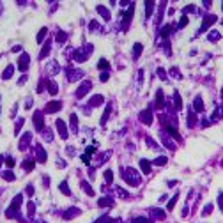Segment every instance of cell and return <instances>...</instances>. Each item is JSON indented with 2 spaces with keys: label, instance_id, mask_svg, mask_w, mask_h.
Here are the masks:
<instances>
[{
  "label": "cell",
  "instance_id": "1",
  "mask_svg": "<svg viewBox=\"0 0 223 223\" xmlns=\"http://www.w3.org/2000/svg\"><path fill=\"white\" fill-rule=\"evenodd\" d=\"M122 177H124V181L131 186H138L140 184V174L135 170V168H122Z\"/></svg>",
  "mask_w": 223,
  "mask_h": 223
},
{
  "label": "cell",
  "instance_id": "2",
  "mask_svg": "<svg viewBox=\"0 0 223 223\" xmlns=\"http://www.w3.org/2000/svg\"><path fill=\"white\" fill-rule=\"evenodd\" d=\"M214 21H216V16H214V14H207V16L204 18V23H202V27H200V30H198V34H202V32H205V30H207V28H209V27H211V25H213Z\"/></svg>",
  "mask_w": 223,
  "mask_h": 223
},
{
  "label": "cell",
  "instance_id": "3",
  "mask_svg": "<svg viewBox=\"0 0 223 223\" xmlns=\"http://www.w3.org/2000/svg\"><path fill=\"white\" fill-rule=\"evenodd\" d=\"M34 126H36L37 131L44 129V120H43V113H41V112H36V113H34Z\"/></svg>",
  "mask_w": 223,
  "mask_h": 223
},
{
  "label": "cell",
  "instance_id": "4",
  "mask_svg": "<svg viewBox=\"0 0 223 223\" xmlns=\"http://www.w3.org/2000/svg\"><path fill=\"white\" fill-rule=\"evenodd\" d=\"M91 87H92V83H91V82H85V83H82V85H80V89L76 91V97H83L85 94L91 91Z\"/></svg>",
  "mask_w": 223,
  "mask_h": 223
},
{
  "label": "cell",
  "instance_id": "5",
  "mask_svg": "<svg viewBox=\"0 0 223 223\" xmlns=\"http://www.w3.org/2000/svg\"><path fill=\"white\" fill-rule=\"evenodd\" d=\"M60 108H62V103H60V101H52V103L46 105L44 112H46V113H53V112H58Z\"/></svg>",
  "mask_w": 223,
  "mask_h": 223
},
{
  "label": "cell",
  "instance_id": "6",
  "mask_svg": "<svg viewBox=\"0 0 223 223\" xmlns=\"http://www.w3.org/2000/svg\"><path fill=\"white\" fill-rule=\"evenodd\" d=\"M28 62H30V57H28V53H23V55L19 57V71H27V67H28Z\"/></svg>",
  "mask_w": 223,
  "mask_h": 223
},
{
  "label": "cell",
  "instance_id": "7",
  "mask_svg": "<svg viewBox=\"0 0 223 223\" xmlns=\"http://www.w3.org/2000/svg\"><path fill=\"white\" fill-rule=\"evenodd\" d=\"M82 76H83V73L78 71V69H69V71H67V80H69V82H76V80L82 78Z\"/></svg>",
  "mask_w": 223,
  "mask_h": 223
},
{
  "label": "cell",
  "instance_id": "8",
  "mask_svg": "<svg viewBox=\"0 0 223 223\" xmlns=\"http://www.w3.org/2000/svg\"><path fill=\"white\" fill-rule=\"evenodd\" d=\"M140 120H144V124H150L152 122V113H150V108L144 110L140 113Z\"/></svg>",
  "mask_w": 223,
  "mask_h": 223
},
{
  "label": "cell",
  "instance_id": "9",
  "mask_svg": "<svg viewBox=\"0 0 223 223\" xmlns=\"http://www.w3.org/2000/svg\"><path fill=\"white\" fill-rule=\"evenodd\" d=\"M57 129H58V133H60V136L66 140L67 138V129H66V124H64V120H57Z\"/></svg>",
  "mask_w": 223,
  "mask_h": 223
},
{
  "label": "cell",
  "instance_id": "10",
  "mask_svg": "<svg viewBox=\"0 0 223 223\" xmlns=\"http://www.w3.org/2000/svg\"><path fill=\"white\" fill-rule=\"evenodd\" d=\"M193 108H195L197 112H204V103H202V97H200V96L195 97V101H193Z\"/></svg>",
  "mask_w": 223,
  "mask_h": 223
},
{
  "label": "cell",
  "instance_id": "11",
  "mask_svg": "<svg viewBox=\"0 0 223 223\" xmlns=\"http://www.w3.org/2000/svg\"><path fill=\"white\" fill-rule=\"evenodd\" d=\"M37 161L46 163V152H44V149H43V147H37Z\"/></svg>",
  "mask_w": 223,
  "mask_h": 223
},
{
  "label": "cell",
  "instance_id": "12",
  "mask_svg": "<svg viewBox=\"0 0 223 223\" xmlns=\"http://www.w3.org/2000/svg\"><path fill=\"white\" fill-rule=\"evenodd\" d=\"M50 46H52V43H50V41H48V43H46V44H44V48H43V50H41V53H39V58H46V55H48V53H50Z\"/></svg>",
  "mask_w": 223,
  "mask_h": 223
},
{
  "label": "cell",
  "instance_id": "13",
  "mask_svg": "<svg viewBox=\"0 0 223 223\" xmlns=\"http://www.w3.org/2000/svg\"><path fill=\"white\" fill-rule=\"evenodd\" d=\"M13 73H14V67H13V66H7L5 71H4V74H2V78H4V80H9V78L13 76Z\"/></svg>",
  "mask_w": 223,
  "mask_h": 223
},
{
  "label": "cell",
  "instance_id": "14",
  "mask_svg": "<svg viewBox=\"0 0 223 223\" xmlns=\"http://www.w3.org/2000/svg\"><path fill=\"white\" fill-rule=\"evenodd\" d=\"M78 214H80V209H69V211L64 214V218H66V220H71V218L78 216Z\"/></svg>",
  "mask_w": 223,
  "mask_h": 223
},
{
  "label": "cell",
  "instance_id": "15",
  "mask_svg": "<svg viewBox=\"0 0 223 223\" xmlns=\"http://www.w3.org/2000/svg\"><path fill=\"white\" fill-rule=\"evenodd\" d=\"M140 167L144 170V174H149V172H150V163H149L147 159H140Z\"/></svg>",
  "mask_w": 223,
  "mask_h": 223
},
{
  "label": "cell",
  "instance_id": "16",
  "mask_svg": "<svg viewBox=\"0 0 223 223\" xmlns=\"http://www.w3.org/2000/svg\"><path fill=\"white\" fill-rule=\"evenodd\" d=\"M174 97H175V110H183V101H181V96H179V92L174 94Z\"/></svg>",
  "mask_w": 223,
  "mask_h": 223
},
{
  "label": "cell",
  "instance_id": "17",
  "mask_svg": "<svg viewBox=\"0 0 223 223\" xmlns=\"http://www.w3.org/2000/svg\"><path fill=\"white\" fill-rule=\"evenodd\" d=\"M142 50H144V46H142L140 43H136V44H135V50H133V57H135V58H138V55L142 53Z\"/></svg>",
  "mask_w": 223,
  "mask_h": 223
},
{
  "label": "cell",
  "instance_id": "18",
  "mask_svg": "<svg viewBox=\"0 0 223 223\" xmlns=\"http://www.w3.org/2000/svg\"><path fill=\"white\" fill-rule=\"evenodd\" d=\"M101 103H103V96H94L92 99H91V106H97Z\"/></svg>",
  "mask_w": 223,
  "mask_h": 223
},
{
  "label": "cell",
  "instance_id": "19",
  "mask_svg": "<svg viewBox=\"0 0 223 223\" xmlns=\"http://www.w3.org/2000/svg\"><path fill=\"white\" fill-rule=\"evenodd\" d=\"M167 161H168V158H167V156H161V158L154 159V161H152V165H158V167H161V165H165Z\"/></svg>",
  "mask_w": 223,
  "mask_h": 223
},
{
  "label": "cell",
  "instance_id": "20",
  "mask_svg": "<svg viewBox=\"0 0 223 223\" xmlns=\"http://www.w3.org/2000/svg\"><path fill=\"white\" fill-rule=\"evenodd\" d=\"M156 96H158V101H156V106H158V108H161V106H163V91L159 89Z\"/></svg>",
  "mask_w": 223,
  "mask_h": 223
},
{
  "label": "cell",
  "instance_id": "21",
  "mask_svg": "<svg viewBox=\"0 0 223 223\" xmlns=\"http://www.w3.org/2000/svg\"><path fill=\"white\" fill-rule=\"evenodd\" d=\"M58 188H60V191H62L64 195H71V189L67 188V183H66V181H64V183H60V186H58Z\"/></svg>",
  "mask_w": 223,
  "mask_h": 223
},
{
  "label": "cell",
  "instance_id": "22",
  "mask_svg": "<svg viewBox=\"0 0 223 223\" xmlns=\"http://www.w3.org/2000/svg\"><path fill=\"white\" fill-rule=\"evenodd\" d=\"M113 204V200L112 198H101V200H97V205L99 207H105V205H112Z\"/></svg>",
  "mask_w": 223,
  "mask_h": 223
},
{
  "label": "cell",
  "instance_id": "23",
  "mask_svg": "<svg viewBox=\"0 0 223 223\" xmlns=\"http://www.w3.org/2000/svg\"><path fill=\"white\" fill-rule=\"evenodd\" d=\"M82 189H85V191H87V195H91V197L94 195V189L89 186V183H85V181L82 183Z\"/></svg>",
  "mask_w": 223,
  "mask_h": 223
},
{
  "label": "cell",
  "instance_id": "24",
  "mask_svg": "<svg viewBox=\"0 0 223 223\" xmlns=\"http://www.w3.org/2000/svg\"><path fill=\"white\" fill-rule=\"evenodd\" d=\"M97 11L101 13V16H103L105 19H108V18H110V13H108V11H106V9L103 7V5H97Z\"/></svg>",
  "mask_w": 223,
  "mask_h": 223
},
{
  "label": "cell",
  "instance_id": "25",
  "mask_svg": "<svg viewBox=\"0 0 223 223\" xmlns=\"http://www.w3.org/2000/svg\"><path fill=\"white\" fill-rule=\"evenodd\" d=\"M195 122H197V120H195V113H193V112H189V115H188V126H189V128H193V126H195Z\"/></svg>",
  "mask_w": 223,
  "mask_h": 223
},
{
  "label": "cell",
  "instance_id": "26",
  "mask_svg": "<svg viewBox=\"0 0 223 223\" xmlns=\"http://www.w3.org/2000/svg\"><path fill=\"white\" fill-rule=\"evenodd\" d=\"M152 7H154V2H147V4H145V9H147V11H145V16H150V14H152Z\"/></svg>",
  "mask_w": 223,
  "mask_h": 223
},
{
  "label": "cell",
  "instance_id": "27",
  "mask_svg": "<svg viewBox=\"0 0 223 223\" xmlns=\"http://www.w3.org/2000/svg\"><path fill=\"white\" fill-rule=\"evenodd\" d=\"M48 91H50V94H57V91H58L57 83H53V82H48Z\"/></svg>",
  "mask_w": 223,
  "mask_h": 223
},
{
  "label": "cell",
  "instance_id": "28",
  "mask_svg": "<svg viewBox=\"0 0 223 223\" xmlns=\"http://www.w3.org/2000/svg\"><path fill=\"white\" fill-rule=\"evenodd\" d=\"M23 168H25V172H32V168H34V161H23Z\"/></svg>",
  "mask_w": 223,
  "mask_h": 223
},
{
  "label": "cell",
  "instance_id": "29",
  "mask_svg": "<svg viewBox=\"0 0 223 223\" xmlns=\"http://www.w3.org/2000/svg\"><path fill=\"white\" fill-rule=\"evenodd\" d=\"M48 71H50V73H58V64H57V62H52V64H50V66H48Z\"/></svg>",
  "mask_w": 223,
  "mask_h": 223
},
{
  "label": "cell",
  "instance_id": "30",
  "mask_svg": "<svg viewBox=\"0 0 223 223\" xmlns=\"http://www.w3.org/2000/svg\"><path fill=\"white\" fill-rule=\"evenodd\" d=\"M152 216H156V218L163 220V218H165V213H163V211H159V209H154V211H152Z\"/></svg>",
  "mask_w": 223,
  "mask_h": 223
},
{
  "label": "cell",
  "instance_id": "31",
  "mask_svg": "<svg viewBox=\"0 0 223 223\" xmlns=\"http://www.w3.org/2000/svg\"><path fill=\"white\" fill-rule=\"evenodd\" d=\"M71 128H73V131L76 133V129H78V122H76V115H71Z\"/></svg>",
  "mask_w": 223,
  "mask_h": 223
},
{
  "label": "cell",
  "instance_id": "32",
  "mask_svg": "<svg viewBox=\"0 0 223 223\" xmlns=\"http://www.w3.org/2000/svg\"><path fill=\"white\" fill-rule=\"evenodd\" d=\"M2 175H4L5 181H14V174H13V172H4Z\"/></svg>",
  "mask_w": 223,
  "mask_h": 223
},
{
  "label": "cell",
  "instance_id": "33",
  "mask_svg": "<svg viewBox=\"0 0 223 223\" xmlns=\"http://www.w3.org/2000/svg\"><path fill=\"white\" fill-rule=\"evenodd\" d=\"M177 198H179V195H175V197H174V198H172V200L168 202V205H167L168 211H172V209H174V205H175V202H177Z\"/></svg>",
  "mask_w": 223,
  "mask_h": 223
},
{
  "label": "cell",
  "instance_id": "34",
  "mask_svg": "<svg viewBox=\"0 0 223 223\" xmlns=\"http://www.w3.org/2000/svg\"><path fill=\"white\" fill-rule=\"evenodd\" d=\"M46 32H48V30H46V28H41V32H39V34H37V43H41V41H43V39H44V36H46Z\"/></svg>",
  "mask_w": 223,
  "mask_h": 223
},
{
  "label": "cell",
  "instance_id": "35",
  "mask_svg": "<svg viewBox=\"0 0 223 223\" xmlns=\"http://www.w3.org/2000/svg\"><path fill=\"white\" fill-rule=\"evenodd\" d=\"M112 179H113L112 170H106V172H105V181H106V183H112Z\"/></svg>",
  "mask_w": 223,
  "mask_h": 223
},
{
  "label": "cell",
  "instance_id": "36",
  "mask_svg": "<svg viewBox=\"0 0 223 223\" xmlns=\"http://www.w3.org/2000/svg\"><path fill=\"white\" fill-rule=\"evenodd\" d=\"M207 37H209V41H218V39H220V34H218V32H211Z\"/></svg>",
  "mask_w": 223,
  "mask_h": 223
},
{
  "label": "cell",
  "instance_id": "37",
  "mask_svg": "<svg viewBox=\"0 0 223 223\" xmlns=\"http://www.w3.org/2000/svg\"><path fill=\"white\" fill-rule=\"evenodd\" d=\"M158 76H159L161 80H168V76H167V73H165V69H161V67L158 69Z\"/></svg>",
  "mask_w": 223,
  "mask_h": 223
},
{
  "label": "cell",
  "instance_id": "38",
  "mask_svg": "<svg viewBox=\"0 0 223 223\" xmlns=\"http://www.w3.org/2000/svg\"><path fill=\"white\" fill-rule=\"evenodd\" d=\"M21 126H23V119H18V122H16V128H14V133H16V135L19 133Z\"/></svg>",
  "mask_w": 223,
  "mask_h": 223
},
{
  "label": "cell",
  "instance_id": "39",
  "mask_svg": "<svg viewBox=\"0 0 223 223\" xmlns=\"http://www.w3.org/2000/svg\"><path fill=\"white\" fill-rule=\"evenodd\" d=\"M97 67H99V69H106V67H108V62H106V60L103 58V60H99V64H97Z\"/></svg>",
  "mask_w": 223,
  "mask_h": 223
},
{
  "label": "cell",
  "instance_id": "40",
  "mask_svg": "<svg viewBox=\"0 0 223 223\" xmlns=\"http://www.w3.org/2000/svg\"><path fill=\"white\" fill-rule=\"evenodd\" d=\"M209 213H213V204H207V205H205V209H204V213H202V214H204V216H207Z\"/></svg>",
  "mask_w": 223,
  "mask_h": 223
},
{
  "label": "cell",
  "instance_id": "41",
  "mask_svg": "<svg viewBox=\"0 0 223 223\" xmlns=\"http://www.w3.org/2000/svg\"><path fill=\"white\" fill-rule=\"evenodd\" d=\"M170 32H172V27H170V25H167V27L163 28V32H161V36H163V37H167L168 34H170Z\"/></svg>",
  "mask_w": 223,
  "mask_h": 223
},
{
  "label": "cell",
  "instance_id": "42",
  "mask_svg": "<svg viewBox=\"0 0 223 223\" xmlns=\"http://www.w3.org/2000/svg\"><path fill=\"white\" fill-rule=\"evenodd\" d=\"M5 163H7V167H9V168H13L16 161H14V158H7V161H5Z\"/></svg>",
  "mask_w": 223,
  "mask_h": 223
},
{
  "label": "cell",
  "instance_id": "43",
  "mask_svg": "<svg viewBox=\"0 0 223 223\" xmlns=\"http://www.w3.org/2000/svg\"><path fill=\"white\" fill-rule=\"evenodd\" d=\"M186 25H188V18H186V16H183V18H181V21H179V27L183 28V27H186Z\"/></svg>",
  "mask_w": 223,
  "mask_h": 223
},
{
  "label": "cell",
  "instance_id": "44",
  "mask_svg": "<svg viewBox=\"0 0 223 223\" xmlns=\"http://www.w3.org/2000/svg\"><path fill=\"white\" fill-rule=\"evenodd\" d=\"M133 223H149V220H145V218H136Z\"/></svg>",
  "mask_w": 223,
  "mask_h": 223
},
{
  "label": "cell",
  "instance_id": "45",
  "mask_svg": "<svg viewBox=\"0 0 223 223\" xmlns=\"http://www.w3.org/2000/svg\"><path fill=\"white\" fill-rule=\"evenodd\" d=\"M108 76H110L108 73H103V74H101V82H106V80H108Z\"/></svg>",
  "mask_w": 223,
  "mask_h": 223
},
{
  "label": "cell",
  "instance_id": "46",
  "mask_svg": "<svg viewBox=\"0 0 223 223\" xmlns=\"http://www.w3.org/2000/svg\"><path fill=\"white\" fill-rule=\"evenodd\" d=\"M27 193H28V195H34V188H32V186H27Z\"/></svg>",
  "mask_w": 223,
  "mask_h": 223
},
{
  "label": "cell",
  "instance_id": "47",
  "mask_svg": "<svg viewBox=\"0 0 223 223\" xmlns=\"http://www.w3.org/2000/svg\"><path fill=\"white\" fill-rule=\"evenodd\" d=\"M2 161H4V156H0V165H2Z\"/></svg>",
  "mask_w": 223,
  "mask_h": 223
}]
</instances>
